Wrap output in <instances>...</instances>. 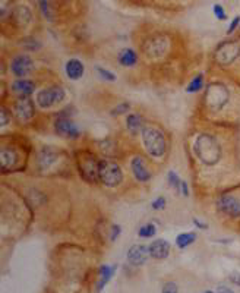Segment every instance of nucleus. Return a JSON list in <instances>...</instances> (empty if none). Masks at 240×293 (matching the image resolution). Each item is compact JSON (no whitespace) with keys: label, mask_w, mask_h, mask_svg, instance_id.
<instances>
[{"label":"nucleus","mask_w":240,"mask_h":293,"mask_svg":"<svg viewBox=\"0 0 240 293\" xmlns=\"http://www.w3.org/2000/svg\"><path fill=\"white\" fill-rule=\"evenodd\" d=\"M195 154L207 166H214L221 158V147L218 141L208 134H202L195 141Z\"/></svg>","instance_id":"obj_1"},{"label":"nucleus","mask_w":240,"mask_h":293,"mask_svg":"<svg viewBox=\"0 0 240 293\" xmlns=\"http://www.w3.org/2000/svg\"><path fill=\"white\" fill-rule=\"evenodd\" d=\"M229 97H230V94H229V90L224 84L213 82L207 87L204 100H205V104L210 110L220 112L227 104Z\"/></svg>","instance_id":"obj_2"},{"label":"nucleus","mask_w":240,"mask_h":293,"mask_svg":"<svg viewBox=\"0 0 240 293\" xmlns=\"http://www.w3.org/2000/svg\"><path fill=\"white\" fill-rule=\"evenodd\" d=\"M142 141L147 151L153 157H163L167 150V142L161 131L155 128H145L142 131Z\"/></svg>","instance_id":"obj_3"},{"label":"nucleus","mask_w":240,"mask_h":293,"mask_svg":"<svg viewBox=\"0 0 240 293\" xmlns=\"http://www.w3.org/2000/svg\"><path fill=\"white\" fill-rule=\"evenodd\" d=\"M98 179L103 185L114 188L122 183L123 172L116 163L110 160H101L98 164Z\"/></svg>","instance_id":"obj_4"},{"label":"nucleus","mask_w":240,"mask_h":293,"mask_svg":"<svg viewBox=\"0 0 240 293\" xmlns=\"http://www.w3.org/2000/svg\"><path fill=\"white\" fill-rule=\"evenodd\" d=\"M240 56V45L238 41H224L221 43L216 53H214V59L218 65L221 66H229L232 65L238 57Z\"/></svg>","instance_id":"obj_5"},{"label":"nucleus","mask_w":240,"mask_h":293,"mask_svg":"<svg viewBox=\"0 0 240 293\" xmlns=\"http://www.w3.org/2000/svg\"><path fill=\"white\" fill-rule=\"evenodd\" d=\"M65 97H66V94L62 87H50V88L41 90L37 94V104L41 109H50V107L59 104L60 101H63Z\"/></svg>","instance_id":"obj_6"},{"label":"nucleus","mask_w":240,"mask_h":293,"mask_svg":"<svg viewBox=\"0 0 240 293\" xmlns=\"http://www.w3.org/2000/svg\"><path fill=\"white\" fill-rule=\"evenodd\" d=\"M217 208L220 213L230 219H238L240 217V201L236 197L232 195H223L217 201Z\"/></svg>","instance_id":"obj_7"},{"label":"nucleus","mask_w":240,"mask_h":293,"mask_svg":"<svg viewBox=\"0 0 240 293\" xmlns=\"http://www.w3.org/2000/svg\"><path fill=\"white\" fill-rule=\"evenodd\" d=\"M34 69V62L28 54H19L16 57H13L12 63H10V70L15 76L18 78H23L28 73H31Z\"/></svg>","instance_id":"obj_8"},{"label":"nucleus","mask_w":240,"mask_h":293,"mask_svg":"<svg viewBox=\"0 0 240 293\" xmlns=\"http://www.w3.org/2000/svg\"><path fill=\"white\" fill-rule=\"evenodd\" d=\"M98 164H100V161L97 163L95 157H92L91 154H84V157L81 158V163H79L81 175L88 180L98 179Z\"/></svg>","instance_id":"obj_9"},{"label":"nucleus","mask_w":240,"mask_h":293,"mask_svg":"<svg viewBox=\"0 0 240 293\" xmlns=\"http://www.w3.org/2000/svg\"><path fill=\"white\" fill-rule=\"evenodd\" d=\"M54 129L59 135H62L65 138H78L79 136V129H78L76 123L72 122L70 119H65V117L57 119L54 123Z\"/></svg>","instance_id":"obj_10"},{"label":"nucleus","mask_w":240,"mask_h":293,"mask_svg":"<svg viewBox=\"0 0 240 293\" xmlns=\"http://www.w3.org/2000/svg\"><path fill=\"white\" fill-rule=\"evenodd\" d=\"M150 257V248L145 245H133L128 251V261L132 266H142L145 264L147 258Z\"/></svg>","instance_id":"obj_11"},{"label":"nucleus","mask_w":240,"mask_h":293,"mask_svg":"<svg viewBox=\"0 0 240 293\" xmlns=\"http://www.w3.org/2000/svg\"><path fill=\"white\" fill-rule=\"evenodd\" d=\"M15 113L19 120H29L35 114L34 103L28 97H21V100L15 106Z\"/></svg>","instance_id":"obj_12"},{"label":"nucleus","mask_w":240,"mask_h":293,"mask_svg":"<svg viewBox=\"0 0 240 293\" xmlns=\"http://www.w3.org/2000/svg\"><path fill=\"white\" fill-rule=\"evenodd\" d=\"M10 18L16 26H26L31 21V10L23 4H19L15 9H10Z\"/></svg>","instance_id":"obj_13"},{"label":"nucleus","mask_w":240,"mask_h":293,"mask_svg":"<svg viewBox=\"0 0 240 293\" xmlns=\"http://www.w3.org/2000/svg\"><path fill=\"white\" fill-rule=\"evenodd\" d=\"M132 167V173L136 178V180L139 182H148L151 179V173L147 167V163L144 161V158L141 157H135L131 163Z\"/></svg>","instance_id":"obj_14"},{"label":"nucleus","mask_w":240,"mask_h":293,"mask_svg":"<svg viewBox=\"0 0 240 293\" xmlns=\"http://www.w3.org/2000/svg\"><path fill=\"white\" fill-rule=\"evenodd\" d=\"M148 248H150V257L155 260H164L169 257V252H170V244L164 239L154 241Z\"/></svg>","instance_id":"obj_15"},{"label":"nucleus","mask_w":240,"mask_h":293,"mask_svg":"<svg viewBox=\"0 0 240 293\" xmlns=\"http://www.w3.org/2000/svg\"><path fill=\"white\" fill-rule=\"evenodd\" d=\"M12 88H13V91L18 92L21 97H28L29 94L34 92V90H35V84H34L32 81H29V79L19 78L18 81L13 82Z\"/></svg>","instance_id":"obj_16"},{"label":"nucleus","mask_w":240,"mask_h":293,"mask_svg":"<svg viewBox=\"0 0 240 293\" xmlns=\"http://www.w3.org/2000/svg\"><path fill=\"white\" fill-rule=\"evenodd\" d=\"M116 266H103L100 267L98 271V282H97V292H101L104 289V286L110 282V279L113 277L114 271H116Z\"/></svg>","instance_id":"obj_17"},{"label":"nucleus","mask_w":240,"mask_h":293,"mask_svg":"<svg viewBox=\"0 0 240 293\" xmlns=\"http://www.w3.org/2000/svg\"><path fill=\"white\" fill-rule=\"evenodd\" d=\"M85 72V66L82 65L81 60L78 59H70L67 63H66V75L70 78V79H79Z\"/></svg>","instance_id":"obj_18"},{"label":"nucleus","mask_w":240,"mask_h":293,"mask_svg":"<svg viewBox=\"0 0 240 293\" xmlns=\"http://www.w3.org/2000/svg\"><path fill=\"white\" fill-rule=\"evenodd\" d=\"M164 41L163 38H154L147 41L145 44V51L150 57H155V56H161L164 53Z\"/></svg>","instance_id":"obj_19"},{"label":"nucleus","mask_w":240,"mask_h":293,"mask_svg":"<svg viewBox=\"0 0 240 293\" xmlns=\"http://www.w3.org/2000/svg\"><path fill=\"white\" fill-rule=\"evenodd\" d=\"M144 125H145V123H144V117L139 116V114L132 113V114H129L128 119H126V126H128L129 132L133 134V135H136L139 131H144V129H145Z\"/></svg>","instance_id":"obj_20"},{"label":"nucleus","mask_w":240,"mask_h":293,"mask_svg":"<svg viewBox=\"0 0 240 293\" xmlns=\"http://www.w3.org/2000/svg\"><path fill=\"white\" fill-rule=\"evenodd\" d=\"M57 153L51 148H44L40 156V166L41 169H50L54 163H57Z\"/></svg>","instance_id":"obj_21"},{"label":"nucleus","mask_w":240,"mask_h":293,"mask_svg":"<svg viewBox=\"0 0 240 293\" xmlns=\"http://www.w3.org/2000/svg\"><path fill=\"white\" fill-rule=\"evenodd\" d=\"M0 160H1V167L3 170H7L10 167H13L18 161V156L13 150L9 148H3L0 153Z\"/></svg>","instance_id":"obj_22"},{"label":"nucleus","mask_w":240,"mask_h":293,"mask_svg":"<svg viewBox=\"0 0 240 293\" xmlns=\"http://www.w3.org/2000/svg\"><path fill=\"white\" fill-rule=\"evenodd\" d=\"M119 62L123 66H133L138 62V56L132 48H123L119 54Z\"/></svg>","instance_id":"obj_23"},{"label":"nucleus","mask_w":240,"mask_h":293,"mask_svg":"<svg viewBox=\"0 0 240 293\" xmlns=\"http://www.w3.org/2000/svg\"><path fill=\"white\" fill-rule=\"evenodd\" d=\"M196 239V235L194 232H188V233H182L176 238V245L179 248H188L189 245H192Z\"/></svg>","instance_id":"obj_24"},{"label":"nucleus","mask_w":240,"mask_h":293,"mask_svg":"<svg viewBox=\"0 0 240 293\" xmlns=\"http://www.w3.org/2000/svg\"><path fill=\"white\" fill-rule=\"evenodd\" d=\"M204 88V75H196L192 81H191V84L188 85V88H186V91L188 92H198L199 90H202Z\"/></svg>","instance_id":"obj_25"},{"label":"nucleus","mask_w":240,"mask_h":293,"mask_svg":"<svg viewBox=\"0 0 240 293\" xmlns=\"http://www.w3.org/2000/svg\"><path fill=\"white\" fill-rule=\"evenodd\" d=\"M38 4H40V9H41V13L44 15L45 19L48 21H53V9H51V4H50V0H38Z\"/></svg>","instance_id":"obj_26"},{"label":"nucleus","mask_w":240,"mask_h":293,"mask_svg":"<svg viewBox=\"0 0 240 293\" xmlns=\"http://www.w3.org/2000/svg\"><path fill=\"white\" fill-rule=\"evenodd\" d=\"M155 226L154 225H145V226H142L141 229H139V232H138V235L141 236V238H153L154 235H155Z\"/></svg>","instance_id":"obj_27"},{"label":"nucleus","mask_w":240,"mask_h":293,"mask_svg":"<svg viewBox=\"0 0 240 293\" xmlns=\"http://www.w3.org/2000/svg\"><path fill=\"white\" fill-rule=\"evenodd\" d=\"M214 15L217 16V19H220V21H224V19H227V13H226V10L223 9V6L221 4H214Z\"/></svg>","instance_id":"obj_28"},{"label":"nucleus","mask_w":240,"mask_h":293,"mask_svg":"<svg viewBox=\"0 0 240 293\" xmlns=\"http://www.w3.org/2000/svg\"><path fill=\"white\" fill-rule=\"evenodd\" d=\"M169 182H170V185H172L173 188H176V189H179L180 185H182V180L179 179V176H177L175 172H170V173H169Z\"/></svg>","instance_id":"obj_29"},{"label":"nucleus","mask_w":240,"mask_h":293,"mask_svg":"<svg viewBox=\"0 0 240 293\" xmlns=\"http://www.w3.org/2000/svg\"><path fill=\"white\" fill-rule=\"evenodd\" d=\"M163 293H179L177 285L173 283V282H167V283L163 286Z\"/></svg>","instance_id":"obj_30"},{"label":"nucleus","mask_w":240,"mask_h":293,"mask_svg":"<svg viewBox=\"0 0 240 293\" xmlns=\"http://www.w3.org/2000/svg\"><path fill=\"white\" fill-rule=\"evenodd\" d=\"M153 208L154 210H163L164 207H166V198L164 197H160V198H157L155 201H153Z\"/></svg>","instance_id":"obj_31"},{"label":"nucleus","mask_w":240,"mask_h":293,"mask_svg":"<svg viewBox=\"0 0 240 293\" xmlns=\"http://www.w3.org/2000/svg\"><path fill=\"white\" fill-rule=\"evenodd\" d=\"M97 70H98V73L104 78V79H109V81H114L116 78H114V73H111L110 70H106V69H103V68H97Z\"/></svg>","instance_id":"obj_32"},{"label":"nucleus","mask_w":240,"mask_h":293,"mask_svg":"<svg viewBox=\"0 0 240 293\" xmlns=\"http://www.w3.org/2000/svg\"><path fill=\"white\" fill-rule=\"evenodd\" d=\"M131 109V104H128V103H123V104H120L119 107H116V109H113V112H111V114H122V113H125V112H128Z\"/></svg>","instance_id":"obj_33"},{"label":"nucleus","mask_w":240,"mask_h":293,"mask_svg":"<svg viewBox=\"0 0 240 293\" xmlns=\"http://www.w3.org/2000/svg\"><path fill=\"white\" fill-rule=\"evenodd\" d=\"M239 23H240V16H236L233 21H232V23H230V26H229V34H232V32H235L236 31V28L239 26Z\"/></svg>","instance_id":"obj_34"},{"label":"nucleus","mask_w":240,"mask_h":293,"mask_svg":"<svg viewBox=\"0 0 240 293\" xmlns=\"http://www.w3.org/2000/svg\"><path fill=\"white\" fill-rule=\"evenodd\" d=\"M0 114H1V126H6L7 122H9V113H7V110L4 107H1Z\"/></svg>","instance_id":"obj_35"},{"label":"nucleus","mask_w":240,"mask_h":293,"mask_svg":"<svg viewBox=\"0 0 240 293\" xmlns=\"http://www.w3.org/2000/svg\"><path fill=\"white\" fill-rule=\"evenodd\" d=\"M230 282H232V283H235V285H238V286H240V274L239 273H233V274L230 276Z\"/></svg>","instance_id":"obj_36"},{"label":"nucleus","mask_w":240,"mask_h":293,"mask_svg":"<svg viewBox=\"0 0 240 293\" xmlns=\"http://www.w3.org/2000/svg\"><path fill=\"white\" fill-rule=\"evenodd\" d=\"M180 189H182V194H183L185 197H188V195H189V189H188V185H186V182H183V180H182Z\"/></svg>","instance_id":"obj_37"},{"label":"nucleus","mask_w":240,"mask_h":293,"mask_svg":"<svg viewBox=\"0 0 240 293\" xmlns=\"http://www.w3.org/2000/svg\"><path fill=\"white\" fill-rule=\"evenodd\" d=\"M120 235V227L119 226H113V235H111V241L116 239V236Z\"/></svg>","instance_id":"obj_38"},{"label":"nucleus","mask_w":240,"mask_h":293,"mask_svg":"<svg viewBox=\"0 0 240 293\" xmlns=\"http://www.w3.org/2000/svg\"><path fill=\"white\" fill-rule=\"evenodd\" d=\"M218 293H235L232 289H229V288H226V286H220L218 288Z\"/></svg>","instance_id":"obj_39"},{"label":"nucleus","mask_w":240,"mask_h":293,"mask_svg":"<svg viewBox=\"0 0 240 293\" xmlns=\"http://www.w3.org/2000/svg\"><path fill=\"white\" fill-rule=\"evenodd\" d=\"M204 293H214V292H211V291H207V292H204Z\"/></svg>","instance_id":"obj_40"}]
</instances>
